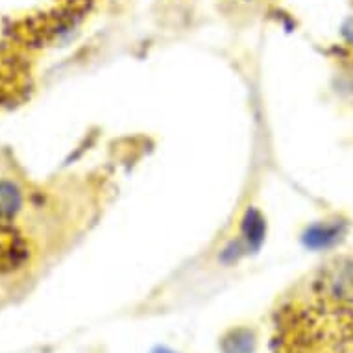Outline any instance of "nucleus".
Wrapping results in <instances>:
<instances>
[{
    "label": "nucleus",
    "mask_w": 353,
    "mask_h": 353,
    "mask_svg": "<svg viewBox=\"0 0 353 353\" xmlns=\"http://www.w3.org/2000/svg\"><path fill=\"white\" fill-rule=\"evenodd\" d=\"M325 292L336 303L353 305V261H335L324 276Z\"/></svg>",
    "instance_id": "nucleus-1"
},
{
    "label": "nucleus",
    "mask_w": 353,
    "mask_h": 353,
    "mask_svg": "<svg viewBox=\"0 0 353 353\" xmlns=\"http://www.w3.org/2000/svg\"><path fill=\"white\" fill-rule=\"evenodd\" d=\"M342 235H344L342 224H319L309 230L305 241L311 248H327L333 246Z\"/></svg>",
    "instance_id": "nucleus-2"
},
{
    "label": "nucleus",
    "mask_w": 353,
    "mask_h": 353,
    "mask_svg": "<svg viewBox=\"0 0 353 353\" xmlns=\"http://www.w3.org/2000/svg\"><path fill=\"white\" fill-rule=\"evenodd\" d=\"M23 205V194L12 181H0V220H8L19 213Z\"/></svg>",
    "instance_id": "nucleus-3"
},
{
    "label": "nucleus",
    "mask_w": 353,
    "mask_h": 353,
    "mask_svg": "<svg viewBox=\"0 0 353 353\" xmlns=\"http://www.w3.org/2000/svg\"><path fill=\"white\" fill-rule=\"evenodd\" d=\"M255 341L254 335L248 330L232 331L222 342V352L224 353H252L254 352Z\"/></svg>",
    "instance_id": "nucleus-4"
},
{
    "label": "nucleus",
    "mask_w": 353,
    "mask_h": 353,
    "mask_svg": "<svg viewBox=\"0 0 353 353\" xmlns=\"http://www.w3.org/2000/svg\"><path fill=\"white\" fill-rule=\"evenodd\" d=\"M344 34L347 35V39L353 41V21H350V23L344 26Z\"/></svg>",
    "instance_id": "nucleus-5"
},
{
    "label": "nucleus",
    "mask_w": 353,
    "mask_h": 353,
    "mask_svg": "<svg viewBox=\"0 0 353 353\" xmlns=\"http://www.w3.org/2000/svg\"><path fill=\"white\" fill-rule=\"evenodd\" d=\"M154 353H174V352H170V350H165V347H159V350H156Z\"/></svg>",
    "instance_id": "nucleus-6"
}]
</instances>
